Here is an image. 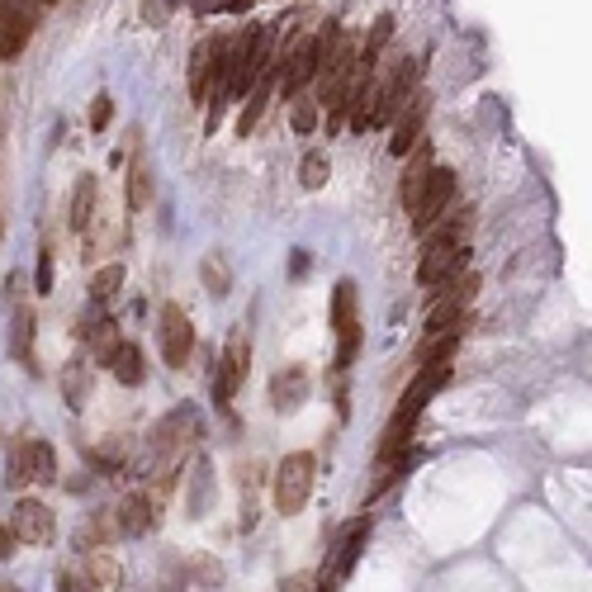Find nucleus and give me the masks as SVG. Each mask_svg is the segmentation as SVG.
I'll return each instance as SVG.
<instances>
[{"label": "nucleus", "mask_w": 592, "mask_h": 592, "mask_svg": "<svg viewBox=\"0 0 592 592\" xmlns=\"http://www.w3.org/2000/svg\"><path fill=\"white\" fill-rule=\"evenodd\" d=\"M455 351H460V332H450V337L431 341V346H422V370L413 375V384L403 389V398H398V413L389 417V427H384V441H379V469L394 465L398 455H408L413 450V431H417V417H422V408H427L431 398H436V389L450 379V365H455Z\"/></svg>", "instance_id": "1"}, {"label": "nucleus", "mask_w": 592, "mask_h": 592, "mask_svg": "<svg viewBox=\"0 0 592 592\" xmlns=\"http://www.w3.org/2000/svg\"><path fill=\"white\" fill-rule=\"evenodd\" d=\"M199 431H204V417L199 408H176V413H166L157 427L147 431V460L143 469L147 474H162V465H180V455L199 441Z\"/></svg>", "instance_id": "2"}, {"label": "nucleus", "mask_w": 592, "mask_h": 592, "mask_svg": "<svg viewBox=\"0 0 592 592\" xmlns=\"http://www.w3.org/2000/svg\"><path fill=\"white\" fill-rule=\"evenodd\" d=\"M313 479H318V460L308 450H294L275 465V479H270V503L280 517H299L313 498Z\"/></svg>", "instance_id": "3"}, {"label": "nucleus", "mask_w": 592, "mask_h": 592, "mask_svg": "<svg viewBox=\"0 0 592 592\" xmlns=\"http://www.w3.org/2000/svg\"><path fill=\"white\" fill-rule=\"evenodd\" d=\"M332 34H337V29H327L323 38H299V43L275 62V81H280V95H285V100H299V90H304L308 81H318Z\"/></svg>", "instance_id": "4"}, {"label": "nucleus", "mask_w": 592, "mask_h": 592, "mask_svg": "<svg viewBox=\"0 0 592 592\" xmlns=\"http://www.w3.org/2000/svg\"><path fill=\"white\" fill-rule=\"evenodd\" d=\"M332 327H337V370L346 375L360 356V299L356 280H337L332 289Z\"/></svg>", "instance_id": "5"}, {"label": "nucleus", "mask_w": 592, "mask_h": 592, "mask_svg": "<svg viewBox=\"0 0 592 592\" xmlns=\"http://www.w3.org/2000/svg\"><path fill=\"white\" fill-rule=\"evenodd\" d=\"M57 479V450L38 436H24L15 450H10V465H5V484L24 488V484H53Z\"/></svg>", "instance_id": "6"}, {"label": "nucleus", "mask_w": 592, "mask_h": 592, "mask_svg": "<svg viewBox=\"0 0 592 592\" xmlns=\"http://www.w3.org/2000/svg\"><path fill=\"white\" fill-rule=\"evenodd\" d=\"M450 204H455V171H450V166H431L422 195H417V204L408 209V214H413V233L427 237L431 228L450 214Z\"/></svg>", "instance_id": "7"}, {"label": "nucleus", "mask_w": 592, "mask_h": 592, "mask_svg": "<svg viewBox=\"0 0 592 592\" xmlns=\"http://www.w3.org/2000/svg\"><path fill=\"white\" fill-rule=\"evenodd\" d=\"M247 365H252V341L233 332L228 346H223V356H218V370H214V403L228 413L233 408L237 389H242V379H247Z\"/></svg>", "instance_id": "8"}, {"label": "nucleus", "mask_w": 592, "mask_h": 592, "mask_svg": "<svg viewBox=\"0 0 592 592\" xmlns=\"http://www.w3.org/2000/svg\"><path fill=\"white\" fill-rule=\"evenodd\" d=\"M38 24V0H0V62H15Z\"/></svg>", "instance_id": "9"}, {"label": "nucleus", "mask_w": 592, "mask_h": 592, "mask_svg": "<svg viewBox=\"0 0 592 592\" xmlns=\"http://www.w3.org/2000/svg\"><path fill=\"white\" fill-rule=\"evenodd\" d=\"M157 346H162V360L171 370H185V360L195 351V327H190V313L180 304L162 308V318H157Z\"/></svg>", "instance_id": "10"}, {"label": "nucleus", "mask_w": 592, "mask_h": 592, "mask_svg": "<svg viewBox=\"0 0 592 592\" xmlns=\"http://www.w3.org/2000/svg\"><path fill=\"white\" fill-rule=\"evenodd\" d=\"M308 394H313V379H308L304 365H280V370L270 375V408L280 417L299 413L308 403Z\"/></svg>", "instance_id": "11"}, {"label": "nucleus", "mask_w": 592, "mask_h": 592, "mask_svg": "<svg viewBox=\"0 0 592 592\" xmlns=\"http://www.w3.org/2000/svg\"><path fill=\"white\" fill-rule=\"evenodd\" d=\"M10 536L24 540V545H53V536H57L53 507L38 503V498H19V503H15V526H10Z\"/></svg>", "instance_id": "12"}, {"label": "nucleus", "mask_w": 592, "mask_h": 592, "mask_svg": "<svg viewBox=\"0 0 592 592\" xmlns=\"http://www.w3.org/2000/svg\"><path fill=\"white\" fill-rule=\"evenodd\" d=\"M81 592H119L124 588V564L109 555V550H90L81 555Z\"/></svg>", "instance_id": "13"}, {"label": "nucleus", "mask_w": 592, "mask_h": 592, "mask_svg": "<svg viewBox=\"0 0 592 592\" xmlns=\"http://www.w3.org/2000/svg\"><path fill=\"white\" fill-rule=\"evenodd\" d=\"M114 526H119V536L124 540L147 536V531L157 526V507H152V498H147V493H124L119 507H114Z\"/></svg>", "instance_id": "14"}, {"label": "nucleus", "mask_w": 592, "mask_h": 592, "mask_svg": "<svg viewBox=\"0 0 592 592\" xmlns=\"http://www.w3.org/2000/svg\"><path fill=\"white\" fill-rule=\"evenodd\" d=\"M422 128H427V95H413L403 114L394 119V138H389V152L394 157H408L417 143H422Z\"/></svg>", "instance_id": "15"}, {"label": "nucleus", "mask_w": 592, "mask_h": 592, "mask_svg": "<svg viewBox=\"0 0 592 592\" xmlns=\"http://www.w3.org/2000/svg\"><path fill=\"white\" fill-rule=\"evenodd\" d=\"M270 90H275V67H270V72H261V81L247 90V105H242V114H237V138H252L256 124L266 119Z\"/></svg>", "instance_id": "16"}, {"label": "nucleus", "mask_w": 592, "mask_h": 592, "mask_svg": "<svg viewBox=\"0 0 592 592\" xmlns=\"http://www.w3.org/2000/svg\"><path fill=\"white\" fill-rule=\"evenodd\" d=\"M431 166H436V157H431V143H417L413 152H408V171H403V185H398V195H403V209H413L417 195H422V185H427Z\"/></svg>", "instance_id": "17"}, {"label": "nucleus", "mask_w": 592, "mask_h": 592, "mask_svg": "<svg viewBox=\"0 0 592 592\" xmlns=\"http://www.w3.org/2000/svg\"><path fill=\"white\" fill-rule=\"evenodd\" d=\"M10 313H15V318H10V356L34 370V308L15 304Z\"/></svg>", "instance_id": "18"}, {"label": "nucleus", "mask_w": 592, "mask_h": 592, "mask_svg": "<svg viewBox=\"0 0 592 592\" xmlns=\"http://www.w3.org/2000/svg\"><path fill=\"white\" fill-rule=\"evenodd\" d=\"M81 337L90 341V360L95 365H109L114 351H119V323H109V318H95V323H81Z\"/></svg>", "instance_id": "19"}, {"label": "nucleus", "mask_w": 592, "mask_h": 592, "mask_svg": "<svg viewBox=\"0 0 592 592\" xmlns=\"http://www.w3.org/2000/svg\"><path fill=\"white\" fill-rule=\"evenodd\" d=\"M214 507V465L209 460H195L190 465V498H185V512L190 517H204Z\"/></svg>", "instance_id": "20"}, {"label": "nucleus", "mask_w": 592, "mask_h": 592, "mask_svg": "<svg viewBox=\"0 0 592 592\" xmlns=\"http://www.w3.org/2000/svg\"><path fill=\"white\" fill-rule=\"evenodd\" d=\"M365 536H370V517H360L356 526H346V536H341V545H337V559H332V574L337 578H346L356 569L360 550H365Z\"/></svg>", "instance_id": "21"}, {"label": "nucleus", "mask_w": 592, "mask_h": 592, "mask_svg": "<svg viewBox=\"0 0 592 592\" xmlns=\"http://www.w3.org/2000/svg\"><path fill=\"white\" fill-rule=\"evenodd\" d=\"M57 384H62L67 408H86V403H90V365H86V360H67V365H62V375H57Z\"/></svg>", "instance_id": "22"}, {"label": "nucleus", "mask_w": 592, "mask_h": 592, "mask_svg": "<svg viewBox=\"0 0 592 592\" xmlns=\"http://www.w3.org/2000/svg\"><path fill=\"white\" fill-rule=\"evenodd\" d=\"M109 370H114V379H119L124 389H138V384L147 379L143 351H138L133 341H119V351H114V360H109Z\"/></svg>", "instance_id": "23"}, {"label": "nucleus", "mask_w": 592, "mask_h": 592, "mask_svg": "<svg viewBox=\"0 0 592 592\" xmlns=\"http://www.w3.org/2000/svg\"><path fill=\"white\" fill-rule=\"evenodd\" d=\"M95 199H100V185H95V176H81L72 190V214H67V223H72L76 233H86L90 218H95Z\"/></svg>", "instance_id": "24"}, {"label": "nucleus", "mask_w": 592, "mask_h": 592, "mask_svg": "<svg viewBox=\"0 0 592 592\" xmlns=\"http://www.w3.org/2000/svg\"><path fill=\"white\" fill-rule=\"evenodd\" d=\"M147 204H152V166L133 147V162H128V209H147Z\"/></svg>", "instance_id": "25"}, {"label": "nucleus", "mask_w": 592, "mask_h": 592, "mask_svg": "<svg viewBox=\"0 0 592 592\" xmlns=\"http://www.w3.org/2000/svg\"><path fill=\"white\" fill-rule=\"evenodd\" d=\"M199 280L209 289V299H228V289H233V270H228V256L223 252H209L199 261Z\"/></svg>", "instance_id": "26"}, {"label": "nucleus", "mask_w": 592, "mask_h": 592, "mask_svg": "<svg viewBox=\"0 0 592 592\" xmlns=\"http://www.w3.org/2000/svg\"><path fill=\"white\" fill-rule=\"evenodd\" d=\"M119 536V526H114V512H95V517L76 531V550L90 555V550H105V540Z\"/></svg>", "instance_id": "27"}, {"label": "nucleus", "mask_w": 592, "mask_h": 592, "mask_svg": "<svg viewBox=\"0 0 592 592\" xmlns=\"http://www.w3.org/2000/svg\"><path fill=\"white\" fill-rule=\"evenodd\" d=\"M157 588L162 592H185L190 588V564L180 555H166L162 564H157Z\"/></svg>", "instance_id": "28"}, {"label": "nucleus", "mask_w": 592, "mask_h": 592, "mask_svg": "<svg viewBox=\"0 0 592 592\" xmlns=\"http://www.w3.org/2000/svg\"><path fill=\"white\" fill-rule=\"evenodd\" d=\"M389 38H394V15H379L375 29H370V38H365V48H360V62L379 67V53L389 48Z\"/></svg>", "instance_id": "29"}, {"label": "nucleus", "mask_w": 592, "mask_h": 592, "mask_svg": "<svg viewBox=\"0 0 592 592\" xmlns=\"http://www.w3.org/2000/svg\"><path fill=\"white\" fill-rule=\"evenodd\" d=\"M327 180H332V162H327L323 152H304V162H299V185H304V190H323Z\"/></svg>", "instance_id": "30"}, {"label": "nucleus", "mask_w": 592, "mask_h": 592, "mask_svg": "<svg viewBox=\"0 0 592 592\" xmlns=\"http://www.w3.org/2000/svg\"><path fill=\"white\" fill-rule=\"evenodd\" d=\"M119 285H124V266H100L90 275V299H95V304H109V299L119 294Z\"/></svg>", "instance_id": "31"}, {"label": "nucleus", "mask_w": 592, "mask_h": 592, "mask_svg": "<svg viewBox=\"0 0 592 592\" xmlns=\"http://www.w3.org/2000/svg\"><path fill=\"white\" fill-rule=\"evenodd\" d=\"M223 564H218L214 555H199L195 564H190V583H199V588L204 592H214V588H223Z\"/></svg>", "instance_id": "32"}, {"label": "nucleus", "mask_w": 592, "mask_h": 592, "mask_svg": "<svg viewBox=\"0 0 592 592\" xmlns=\"http://www.w3.org/2000/svg\"><path fill=\"white\" fill-rule=\"evenodd\" d=\"M53 275H57L53 247L43 242V247H38V270H34V294H53Z\"/></svg>", "instance_id": "33"}, {"label": "nucleus", "mask_w": 592, "mask_h": 592, "mask_svg": "<svg viewBox=\"0 0 592 592\" xmlns=\"http://www.w3.org/2000/svg\"><path fill=\"white\" fill-rule=\"evenodd\" d=\"M171 10H176V0H143V24L147 29H162L171 19Z\"/></svg>", "instance_id": "34"}, {"label": "nucleus", "mask_w": 592, "mask_h": 592, "mask_svg": "<svg viewBox=\"0 0 592 592\" xmlns=\"http://www.w3.org/2000/svg\"><path fill=\"white\" fill-rule=\"evenodd\" d=\"M109 119H114V100H109V95H95V105H90V128L105 133Z\"/></svg>", "instance_id": "35"}, {"label": "nucleus", "mask_w": 592, "mask_h": 592, "mask_svg": "<svg viewBox=\"0 0 592 592\" xmlns=\"http://www.w3.org/2000/svg\"><path fill=\"white\" fill-rule=\"evenodd\" d=\"M275 592H318V574H285Z\"/></svg>", "instance_id": "36"}, {"label": "nucleus", "mask_w": 592, "mask_h": 592, "mask_svg": "<svg viewBox=\"0 0 592 592\" xmlns=\"http://www.w3.org/2000/svg\"><path fill=\"white\" fill-rule=\"evenodd\" d=\"M289 128H294V133H313V128H318V109L299 105L294 114H289Z\"/></svg>", "instance_id": "37"}, {"label": "nucleus", "mask_w": 592, "mask_h": 592, "mask_svg": "<svg viewBox=\"0 0 592 592\" xmlns=\"http://www.w3.org/2000/svg\"><path fill=\"white\" fill-rule=\"evenodd\" d=\"M10 555H15V536H10V526H0V564Z\"/></svg>", "instance_id": "38"}, {"label": "nucleus", "mask_w": 592, "mask_h": 592, "mask_svg": "<svg viewBox=\"0 0 592 592\" xmlns=\"http://www.w3.org/2000/svg\"><path fill=\"white\" fill-rule=\"evenodd\" d=\"M57 592H81V588H76L72 574H57Z\"/></svg>", "instance_id": "39"}, {"label": "nucleus", "mask_w": 592, "mask_h": 592, "mask_svg": "<svg viewBox=\"0 0 592 592\" xmlns=\"http://www.w3.org/2000/svg\"><path fill=\"white\" fill-rule=\"evenodd\" d=\"M247 5H252V0H228V10H233V15H237V10H247Z\"/></svg>", "instance_id": "40"}, {"label": "nucleus", "mask_w": 592, "mask_h": 592, "mask_svg": "<svg viewBox=\"0 0 592 592\" xmlns=\"http://www.w3.org/2000/svg\"><path fill=\"white\" fill-rule=\"evenodd\" d=\"M0 592H24V588L19 583H0Z\"/></svg>", "instance_id": "41"}, {"label": "nucleus", "mask_w": 592, "mask_h": 592, "mask_svg": "<svg viewBox=\"0 0 592 592\" xmlns=\"http://www.w3.org/2000/svg\"><path fill=\"white\" fill-rule=\"evenodd\" d=\"M38 5H53V0H38Z\"/></svg>", "instance_id": "42"}]
</instances>
